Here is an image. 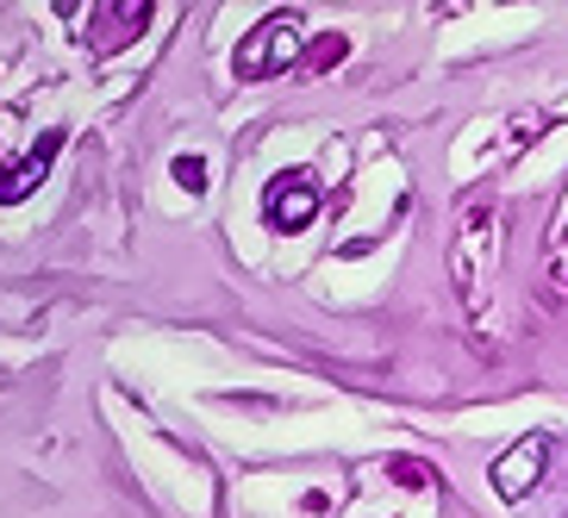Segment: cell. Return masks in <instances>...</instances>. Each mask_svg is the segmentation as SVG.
<instances>
[{
  "label": "cell",
  "mask_w": 568,
  "mask_h": 518,
  "mask_svg": "<svg viewBox=\"0 0 568 518\" xmlns=\"http://www.w3.org/2000/svg\"><path fill=\"white\" fill-rule=\"evenodd\" d=\"M344 57H351V38H344V32H325V38H318V44H313V51L301 57V69H306V75H318V69L344 63Z\"/></svg>",
  "instance_id": "8992f818"
},
{
  "label": "cell",
  "mask_w": 568,
  "mask_h": 518,
  "mask_svg": "<svg viewBox=\"0 0 568 518\" xmlns=\"http://www.w3.org/2000/svg\"><path fill=\"white\" fill-rule=\"evenodd\" d=\"M263 219H268V232H306L318 219V182H313V169H287V175H275V182L263 187Z\"/></svg>",
  "instance_id": "7a4b0ae2"
},
{
  "label": "cell",
  "mask_w": 568,
  "mask_h": 518,
  "mask_svg": "<svg viewBox=\"0 0 568 518\" xmlns=\"http://www.w3.org/2000/svg\"><path fill=\"white\" fill-rule=\"evenodd\" d=\"M57 151H63V132H44L13 169H0V206H19V201H26V194L44 182V169L57 163Z\"/></svg>",
  "instance_id": "5b68a950"
},
{
  "label": "cell",
  "mask_w": 568,
  "mask_h": 518,
  "mask_svg": "<svg viewBox=\"0 0 568 518\" xmlns=\"http://www.w3.org/2000/svg\"><path fill=\"white\" fill-rule=\"evenodd\" d=\"M169 175H175L187 194H206V156H175V163H169Z\"/></svg>",
  "instance_id": "52a82bcc"
},
{
  "label": "cell",
  "mask_w": 568,
  "mask_h": 518,
  "mask_svg": "<svg viewBox=\"0 0 568 518\" xmlns=\"http://www.w3.org/2000/svg\"><path fill=\"white\" fill-rule=\"evenodd\" d=\"M144 26H151V7L144 0H101V7H88V51L113 57L125 44H138Z\"/></svg>",
  "instance_id": "3957f363"
},
{
  "label": "cell",
  "mask_w": 568,
  "mask_h": 518,
  "mask_svg": "<svg viewBox=\"0 0 568 518\" xmlns=\"http://www.w3.org/2000/svg\"><path fill=\"white\" fill-rule=\"evenodd\" d=\"M544 463H550V444H544V437L513 444V450L494 463V494H500V500H525L537 487V475H544Z\"/></svg>",
  "instance_id": "277c9868"
},
{
  "label": "cell",
  "mask_w": 568,
  "mask_h": 518,
  "mask_svg": "<svg viewBox=\"0 0 568 518\" xmlns=\"http://www.w3.org/2000/svg\"><path fill=\"white\" fill-rule=\"evenodd\" d=\"M387 475L406 481V487H432V468H425V463H387Z\"/></svg>",
  "instance_id": "ba28073f"
},
{
  "label": "cell",
  "mask_w": 568,
  "mask_h": 518,
  "mask_svg": "<svg viewBox=\"0 0 568 518\" xmlns=\"http://www.w3.org/2000/svg\"><path fill=\"white\" fill-rule=\"evenodd\" d=\"M301 19L294 13H275V19H263L244 44H237V75L244 82H263V75H287V69L301 63Z\"/></svg>",
  "instance_id": "6da1fadb"
}]
</instances>
